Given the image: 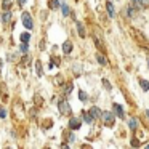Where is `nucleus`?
Listing matches in <instances>:
<instances>
[{"label": "nucleus", "mask_w": 149, "mask_h": 149, "mask_svg": "<svg viewBox=\"0 0 149 149\" xmlns=\"http://www.w3.org/2000/svg\"><path fill=\"white\" fill-rule=\"evenodd\" d=\"M136 3H139V0H133V5H136Z\"/></svg>", "instance_id": "nucleus-35"}, {"label": "nucleus", "mask_w": 149, "mask_h": 149, "mask_svg": "<svg viewBox=\"0 0 149 149\" xmlns=\"http://www.w3.org/2000/svg\"><path fill=\"white\" fill-rule=\"evenodd\" d=\"M139 85H141V88L144 91H149V82L144 80V79H139Z\"/></svg>", "instance_id": "nucleus-20"}, {"label": "nucleus", "mask_w": 149, "mask_h": 149, "mask_svg": "<svg viewBox=\"0 0 149 149\" xmlns=\"http://www.w3.org/2000/svg\"><path fill=\"white\" fill-rule=\"evenodd\" d=\"M0 21H2V18H0Z\"/></svg>", "instance_id": "nucleus-36"}, {"label": "nucleus", "mask_w": 149, "mask_h": 149, "mask_svg": "<svg viewBox=\"0 0 149 149\" xmlns=\"http://www.w3.org/2000/svg\"><path fill=\"white\" fill-rule=\"evenodd\" d=\"M101 119H103L104 125L109 127V128H112L114 123H116V112H111V111H104L103 116H101Z\"/></svg>", "instance_id": "nucleus-1"}, {"label": "nucleus", "mask_w": 149, "mask_h": 149, "mask_svg": "<svg viewBox=\"0 0 149 149\" xmlns=\"http://www.w3.org/2000/svg\"><path fill=\"white\" fill-rule=\"evenodd\" d=\"M112 109H114V112H116V116H117V117H120V119H123V117H125V112H123V107L120 106V104L114 103V104H112Z\"/></svg>", "instance_id": "nucleus-5"}, {"label": "nucleus", "mask_w": 149, "mask_h": 149, "mask_svg": "<svg viewBox=\"0 0 149 149\" xmlns=\"http://www.w3.org/2000/svg\"><path fill=\"white\" fill-rule=\"evenodd\" d=\"M88 112H90L91 116H93V119H100V117L103 116V111H101V109H100V107H98V106H91Z\"/></svg>", "instance_id": "nucleus-6"}, {"label": "nucleus", "mask_w": 149, "mask_h": 149, "mask_svg": "<svg viewBox=\"0 0 149 149\" xmlns=\"http://www.w3.org/2000/svg\"><path fill=\"white\" fill-rule=\"evenodd\" d=\"M95 56H96L98 63H100L101 66H107V59L104 58V55H103V53H101V52H98V53H96V55H95Z\"/></svg>", "instance_id": "nucleus-14"}, {"label": "nucleus", "mask_w": 149, "mask_h": 149, "mask_svg": "<svg viewBox=\"0 0 149 149\" xmlns=\"http://www.w3.org/2000/svg\"><path fill=\"white\" fill-rule=\"evenodd\" d=\"M72 90H74V84H72V82L66 84V85H64V88H63V93H64V96L71 95V93H72Z\"/></svg>", "instance_id": "nucleus-11"}, {"label": "nucleus", "mask_w": 149, "mask_h": 149, "mask_svg": "<svg viewBox=\"0 0 149 149\" xmlns=\"http://www.w3.org/2000/svg\"><path fill=\"white\" fill-rule=\"evenodd\" d=\"M18 3H19V5H21V7H23V5H24V3H26V0H18Z\"/></svg>", "instance_id": "nucleus-32"}, {"label": "nucleus", "mask_w": 149, "mask_h": 149, "mask_svg": "<svg viewBox=\"0 0 149 149\" xmlns=\"http://www.w3.org/2000/svg\"><path fill=\"white\" fill-rule=\"evenodd\" d=\"M61 13H63V16H66V18L71 15V8H69V5L66 3V2H61Z\"/></svg>", "instance_id": "nucleus-9"}, {"label": "nucleus", "mask_w": 149, "mask_h": 149, "mask_svg": "<svg viewBox=\"0 0 149 149\" xmlns=\"http://www.w3.org/2000/svg\"><path fill=\"white\" fill-rule=\"evenodd\" d=\"M11 21V11L10 10H5V13H3V16H2V23H10Z\"/></svg>", "instance_id": "nucleus-16"}, {"label": "nucleus", "mask_w": 149, "mask_h": 149, "mask_svg": "<svg viewBox=\"0 0 149 149\" xmlns=\"http://www.w3.org/2000/svg\"><path fill=\"white\" fill-rule=\"evenodd\" d=\"M7 116H8V114H7V109H5L3 106H0V117H2V119H5Z\"/></svg>", "instance_id": "nucleus-27"}, {"label": "nucleus", "mask_w": 149, "mask_h": 149, "mask_svg": "<svg viewBox=\"0 0 149 149\" xmlns=\"http://www.w3.org/2000/svg\"><path fill=\"white\" fill-rule=\"evenodd\" d=\"M93 42H95V45L100 48V52H106V48H104V45H103V42H101L100 39H98V36H93Z\"/></svg>", "instance_id": "nucleus-15"}, {"label": "nucleus", "mask_w": 149, "mask_h": 149, "mask_svg": "<svg viewBox=\"0 0 149 149\" xmlns=\"http://www.w3.org/2000/svg\"><path fill=\"white\" fill-rule=\"evenodd\" d=\"M27 61H29V56L26 55V56L23 58V63H21V64H23V66H26V64H27Z\"/></svg>", "instance_id": "nucleus-29"}, {"label": "nucleus", "mask_w": 149, "mask_h": 149, "mask_svg": "<svg viewBox=\"0 0 149 149\" xmlns=\"http://www.w3.org/2000/svg\"><path fill=\"white\" fill-rule=\"evenodd\" d=\"M75 27H77L79 37H82V39H84V37H85V27L82 26V23H80V21H75Z\"/></svg>", "instance_id": "nucleus-13"}, {"label": "nucleus", "mask_w": 149, "mask_h": 149, "mask_svg": "<svg viewBox=\"0 0 149 149\" xmlns=\"http://www.w3.org/2000/svg\"><path fill=\"white\" fill-rule=\"evenodd\" d=\"M132 146H139V141L138 139H132Z\"/></svg>", "instance_id": "nucleus-31"}, {"label": "nucleus", "mask_w": 149, "mask_h": 149, "mask_svg": "<svg viewBox=\"0 0 149 149\" xmlns=\"http://www.w3.org/2000/svg\"><path fill=\"white\" fill-rule=\"evenodd\" d=\"M68 125H69V130H79L82 127V119H79V117H71Z\"/></svg>", "instance_id": "nucleus-4"}, {"label": "nucleus", "mask_w": 149, "mask_h": 149, "mask_svg": "<svg viewBox=\"0 0 149 149\" xmlns=\"http://www.w3.org/2000/svg\"><path fill=\"white\" fill-rule=\"evenodd\" d=\"M19 39H21V42L29 43V42H31V34H29V32H23V34L19 36Z\"/></svg>", "instance_id": "nucleus-18"}, {"label": "nucleus", "mask_w": 149, "mask_h": 149, "mask_svg": "<svg viewBox=\"0 0 149 149\" xmlns=\"http://www.w3.org/2000/svg\"><path fill=\"white\" fill-rule=\"evenodd\" d=\"M103 85H104V88H106L107 91L112 90V87H111V82H109V80H106V79H103Z\"/></svg>", "instance_id": "nucleus-25"}, {"label": "nucleus", "mask_w": 149, "mask_h": 149, "mask_svg": "<svg viewBox=\"0 0 149 149\" xmlns=\"http://www.w3.org/2000/svg\"><path fill=\"white\" fill-rule=\"evenodd\" d=\"M144 114H146V117L149 119V109H146V111H144Z\"/></svg>", "instance_id": "nucleus-33"}, {"label": "nucleus", "mask_w": 149, "mask_h": 149, "mask_svg": "<svg viewBox=\"0 0 149 149\" xmlns=\"http://www.w3.org/2000/svg\"><path fill=\"white\" fill-rule=\"evenodd\" d=\"M19 48V52L21 53H24V55H27L29 53V43H26V42H21V45L18 47Z\"/></svg>", "instance_id": "nucleus-17"}, {"label": "nucleus", "mask_w": 149, "mask_h": 149, "mask_svg": "<svg viewBox=\"0 0 149 149\" xmlns=\"http://www.w3.org/2000/svg\"><path fill=\"white\" fill-rule=\"evenodd\" d=\"M136 123H138V120H136V119H130L128 120V128L130 130H136V127H138Z\"/></svg>", "instance_id": "nucleus-21"}, {"label": "nucleus", "mask_w": 149, "mask_h": 149, "mask_svg": "<svg viewBox=\"0 0 149 149\" xmlns=\"http://www.w3.org/2000/svg\"><path fill=\"white\" fill-rule=\"evenodd\" d=\"M79 100H80L82 103H87V101H88V95L85 93L84 90H80V91H79Z\"/></svg>", "instance_id": "nucleus-19"}, {"label": "nucleus", "mask_w": 149, "mask_h": 149, "mask_svg": "<svg viewBox=\"0 0 149 149\" xmlns=\"http://www.w3.org/2000/svg\"><path fill=\"white\" fill-rule=\"evenodd\" d=\"M133 10H135V8H133V5H130V7L127 8V16H128V18L135 16V11H133Z\"/></svg>", "instance_id": "nucleus-23"}, {"label": "nucleus", "mask_w": 149, "mask_h": 149, "mask_svg": "<svg viewBox=\"0 0 149 149\" xmlns=\"http://www.w3.org/2000/svg\"><path fill=\"white\" fill-rule=\"evenodd\" d=\"M36 69H37V75H39V77H42V75H43V71H42V63H40V61L36 63Z\"/></svg>", "instance_id": "nucleus-22"}, {"label": "nucleus", "mask_w": 149, "mask_h": 149, "mask_svg": "<svg viewBox=\"0 0 149 149\" xmlns=\"http://www.w3.org/2000/svg\"><path fill=\"white\" fill-rule=\"evenodd\" d=\"M2 66H3V61L0 59V72H2Z\"/></svg>", "instance_id": "nucleus-34"}, {"label": "nucleus", "mask_w": 149, "mask_h": 149, "mask_svg": "<svg viewBox=\"0 0 149 149\" xmlns=\"http://www.w3.org/2000/svg\"><path fill=\"white\" fill-rule=\"evenodd\" d=\"M34 100H36V104H37V106H40V104H42V101H40V96H39V95H36V96H34Z\"/></svg>", "instance_id": "nucleus-28"}, {"label": "nucleus", "mask_w": 149, "mask_h": 149, "mask_svg": "<svg viewBox=\"0 0 149 149\" xmlns=\"http://www.w3.org/2000/svg\"><path fill=\"white\" fill-rule=\"evenodd\" d=\"M48 7L50 10H59L61 3H59V0H48Z\"/></svg>", "instance_id": "nucleus-12"}, {"label": "nucleus", "mask_w": 149, "mask_h": 149, "mask_svg": "<svg viewBox=\"0 0 149 149\" xmlns=\"http://www.w3.org/2000/svg\"><path fill=\"white\" fill-rule=\"evenodd\" d=\"M139 3H141L143 7H148V5H149V0H139Z\"/></svg>", "instance_id": "nucleus-30"}, {"label": "nucleus", "mask_w": 149, "mask_h": 149, "mask_svg": "<svg viewBox=\"0 0 149 149\" xmlns=\"http://www.w3.org/2000/svg\"><path fill=\"white\" fill-rule=\"evenodd\" d=\"M106 10H107V13H109V16H111V18L116 16V10H114V5H112V2H109V0L106 2Z\"/></svg>", "instance_id": "nucleus-10"}, {"label": "nucleus", "mask_w": 149, "mask_h": 149, "mask_svg": "<svg viewBox=\"0 0 149 149\" xmlns=\"http://www.w3.org/2000/svg\"><path fill=\"white\" fill-rule=\"evenodd\" d=\"M21 21H23V26L26 27V29H31V31L34 29V19H32L29 11H24V13L21 15Z\"/></svg>", "instance_id": "nucleus-2"}, {"label": "nucleus", "mask_w": 149, "mask_h": 149, "mask_svg": "<svg viewBox=\"0 0 149 149\" xmlns=\"http://www.w3.org/2000/svg\"><path fill=\"white\" fill-rule=\"evenodd\" d=\"M66 141H68L69 144H71V143H74V141H75V135H74V133H69V135H66Z\"/></svg>", "instance_id": "nucleus-24"}, {"label": "nucleus", "mask_w": 149, "mask_h": 149, "mask_svg": "<svg viewBox=\"0 0 149 149\" xmlns=\"http://www.w3.org/2000/svg\"><path fill=\"white\" fill-rule=\"evenodd\" d=\"M58 109H59V112L64 114V116H69V114L72 112L71 104H69L68 100H59V101H58Z\"/></svg>", "instance_id": "nucleus-3"}, {"label": "nucleus", "mask_w": 149, "mask_h": 149, "mask_svg": "<svg viewBox=\"0 0 149 149\" xmlns=\"http://www.w3.org/2000/svg\"><path fill=\"white\" fill-rule=\"evenodd\" d=\"M72 48H74V45H72L71 40H66V42L63 43V52H64V55H69V53L72 52Z\"/></svg>", "instance_id": "nucleus-7"}, {"label": "nucleus", "mask_w": 149, "mask_h": 149, "mask_svg": "<svg viewBox=\"0 0 149 149\" xmlns=\"http://www.w3.org/2000/svg\"><path fill=\"white\" fill-rule=\"evenodd\" d=\"M82 119L85 120V122L88 123V125H91V123H93V116H91L90 112H88V111H82Z\"/></svg>", "instance_id": "nucleus-8"}, {"label": "nucleus", "mask_w": 149, "mask_h": 149, "mask_svg": "<svg viewBox=\"0 0 149 149\" xmlns=\"http://www.w3.org/2000/svg\"><path fill=\"white\" fill-rule=\"evenodd\" d=\"M2 7H3V10H10L11 2H10V0H3V3H2Z\"/></svg>", "instance_id": "nucleus-26"}]
</instances>
